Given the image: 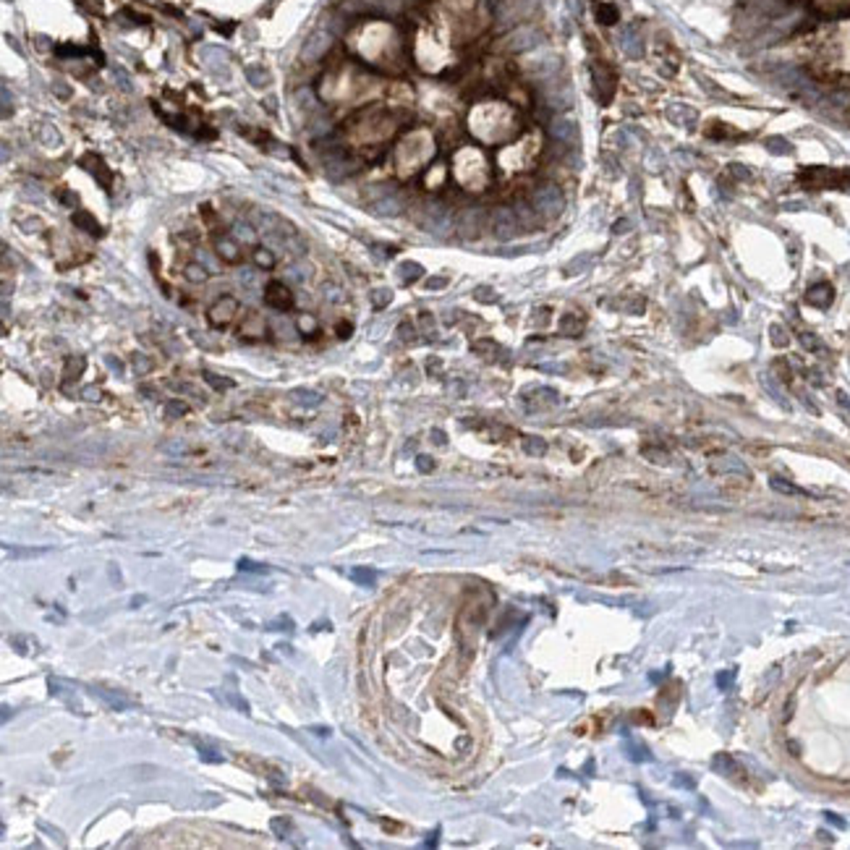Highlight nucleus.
<instances>
[{
    "instance_id": "obj_12",
    "label": "nucleus",
    "mask_w": 850,
    "mask_h": 850,
    "mask_svg": "<svg viewBox=\"0 0 850 850\" xmlns=\"http://www.w3.org/2000/svg\"><path fill=\"white\" fill-rule=\"evenodd\" d=\"M806 299L811 301L814 306H827V304L832 301V288H829V285H816V288L808 291Z\"/></svg>"
},
{
    "instance_id": "obj_40",
    "label": "nucleus",
    "mask_w": 850,
    "mask_h": 850,
    "mask_svg": "<svg viewBox=\"0 0 850 850\" xmlns=\"http://www.w3.org/2000/svg\"><path fill=\"white\" fill-rule=\"evenodd\" d=\"M108 364H110V367H113V369H115V372H120V369H123V367H120V361H115V359H113V356H108Z\"/></svg>"
},
{
    "instance_id": "obj_7",
    "label": "nucleus",
    "mask_w": 850,
    "mask_h": 850,
    "mask_svg": "<svg viewBox=\"0 0 850 850\" xmlns=\"http://www.w3.org/2000/svg\"><path fill=\"white\" fill-rule=\"evenodd\" d=\"M95 696H100L105 704L110 706L113 712H123V709H131V706L137 704V701H134V699H129V696L113 694V691H105V688H95Z\"/></svg>"
},
{
    "instance_id": "obj_3",
    "label": "nucleus",
    "mask_w": 850,
    "mask_h": 850,
    "mask_svg": "<svg viewBox=\"0 0 850 850\" xmlns=\"http://www.w3.org/2000/svg\"><path fill=\"white\" fill-rule=\"evenodd\" d=\"M518 215H515L513 209H507V207H498L495 212H492V231L498 236L500 241H507L513 239L515 233H518Z\"/></svg>"
},
{
    "instance_id": "obj_15",
    "label": "nucleus",
    "mask_w": 850,
    "mask_h": 850,
    "mask_svg": "<svg viewBox=\"0 0 850 850\" xmlns=\"http://www.w3.org/2000/svg\"><path fill=\"white\" fill-rule=\"evenodd\" d=\"M581 327H584V322L575 317V314H565V317L560 319V330H563V335L575 338L578 333H581Z\"/></svg>"
},
{
    "instance_id": "obj_11",
    "label": "nucleus",
    "mask_w": 850,
    "mask_h": 850,
    "mask_svg": "<svg viewBox=\"0 0 850 850\" xmlns=\"http://www.w3.org/2000/svg\"><path fill=\"white\" fill-rule=\"evenodd\" d=\"M348 578H351L353 584H359V586H372L374 584V581H377V573H374V570H372V568H351V570H348Z\"/></svg>"
},
{
    "instance_id": "obj_8",
    "label": "nucleus",
    "mask_w": 850,
    "mask_h": 850,
    "mask_svg": "<svg viewBox=\"0 0 850 850\" xmlns=\"http://www.w3.org/2000/svg\"><path fill=\"white\" fill-rule=\"evenodd\" d=\"M479 223H481L479 209H466L464 215H461V231H464L466 239H471V236H476V233H479V228H481Z\"/></svg>"
},
{
    "instance_id": "obj_35",
    "label": "nucleus",
    "mask_w": 850,
    "mask_h": 850,
    "mask_svg": "<svg viewBox=\"0 0 850 850\" xmlns=\"http://www.w3.org/2000/svg\"><path fill=\"white\" fill-rule=\"evenodd\" d=\"M228 699H231V704H233V706H239V712L249 714V704H246V701H243V699H239V696H236V694H228Z\"/></svg>"
},
{
    "instance_id": "obj_23",
    "label": "nucleus",
    "mask_w": 850,
    "mask_h": 850,
    "mask_svg": "<svg viewBox=\"0 0 850 850\" xmlns=\"http://www.w3.org/2000/svg\"><path fill=\"white\" fill-rule=\"evenodd\" d=\"M186 411H189V406L183 403V401H168V403H165V416H168V419H178V416H183Z\"/></svg>"
},
{
    "instance_id": "obj_31",
    "label": "nucleus",
    "mask_w": 850,
    "mask_h": 850,
    "mask_svg": "<svg viewBox=\"0 0 850 850\" xmlns=\"http://www.w3.org/2000/svg\"><path fill=\"white\" fill-rule=\"evenodd\" d=\"M199 759H202V762H209V764H220V762H223V756H217L212 748H202V746H199Z\"/></svg>"
},
{
    "instance_id": "obj_20",
    "label": "nucleus",
    "mask_w": 850,
    "mask_h": 850,
    "mask_svg": "<svg viewBox=\"0 0 850 850\" xmlns=\"http://www.w3.org/2000/svg\"><path fill=\"white\" fill-rule=\"evenodd\" d=\"M524 450L529 455H544L547 453V442L541 437H524Z\"/></svg>"
},
{
    "instance_id": "obj_39",
    "label": "nucleus",
    "mask_w": 850,
    "mask_h": 850,
    "mask_svg": "<svg viewBox=\"0 0 850 850\" xmlns=\"http://www.w3.org/2000/svg\"><path fill=\"white\" fill-rule=\"evenodd\" d=\"M427 285H430V288H442V285H445V277H432Z\"/></svg>"
},
{
    "instance_id": "obj_32",
    "label": "nucleus",
    "mask_w": 850,
    "mask_h": 850,
    "mask_svg": "<svg viewBox=\"0 0 850 850\" xmlns=\"http://www.w3.org/2000/svg\"><path fill=\"white\" fill-rule=\"evenodd\" d=\"M416 469H419L421 473H430L432 469H435V461H432L430 455H419V458H416Z\"/></svg>"
},
{
    "instance_id": "obj_30",
    "label": "nucleus",
    "mask_w": 850,
    "mask_h": 850,
    "mask_svg": "<svg viewBox=\"0 0 850 850\" xmlns=\"http://www.w3.org/2000/svg\"><path fill=\"white\" fill-rule=\"evenodd\" d=\"M239 568L241 570H249V573H267L265 565H259V563H254V560H249V558H241Z\"/></svg>"
},
{
    "instance_id": "obj_28",
    "label": "nucleus",
    "mask_w": 850,
    "mask_h": 850,
    "mask_svg": "<svg viewBox=\"0 0 850 850\" xmlns=\"http://www.w3.org/2000/svg\"><path fill=\"white\" fill-rule=\"evenodd\" d=\"M473 351L481 353V356H490V353H500V345L492 343V340H479V343H473Z\"/></svg>"
},
{
    "instance_id": "obj_37",
    "label": "nucleus",
    "mask_w": 850,
    "mask_h": 850,
    "mask_svg": "<svg viewBox=\"0 0 850 850\" xmlns=\"http://www.w3.org/2000/svg\"><path fill=\"white\" fill-rule=\"evenodd\" d=\"M81 396H84L86 401H100V387H86Z\"/></svg>"
},
{
    "instance_id": "obj_36",
    "label": "nucleus",
    "mask_w": 850,
    "mask_h": 850,
    "mask_svg": "<svg viewBox=\"0 0 850 850\" xmlns=\"http://www.w3.org/2000/svg\"><path fill=\"white\" fill-rule=\"evenodd\" d=\"M772 487H774V490H780V492H788V495H796V492H798L796 487H791V484H782L780 479H772Z\"/></svg>"
},
{
    "instance_id": "obj_41",
    "label": "nucleus",
    "mask_w": 850,
    "mask_h": 850,
    "mask_svg": "<svg viewBox=\"0 0 850 850\" xmlns=\"http://www.w3.org/2000/svg\"><path fill=\"white\" fill-rule=\"evenodd\" d=\"M432 437H435V442H440V445H445V435H442V432H435Z\"/></svg>"
},
{
    "instance_id": "obj_19",
    "label": "nucleus",
    "mask_w": 850,
    "mask_h": 850,
    "mask_svg": "<svg viewBox=\"0 0 850 850\" xmlns=\"http://www.w3.org/2000/svg\"><path fill=\"white\" fill-rule=\"evenodd\" d=\"M81 372H84V359H81V356H76V359L71 356V359L66 361V374H63V377H66V382H71V379H76Z\"/></svg>"
},
{
    "instance_id": "obj_25",
    "label": "nucleus",
    "mask_w": 850,
    "mask_h": 850,
    "mask_svg": "<svg viewBox=\"0 0 850 850\" xmlns=\"http://www.w3.org/2000/svg\"><path fill=\"white\" fill-rule=\"evenodd\" d=\"M3 550H6L8 558H37V555H45V552H47V550H18V547L11 550V544H3Z\"/></svg>"
},
{
    "instance_id": "obj_24",
    "label": "nucleus",
    "mask_w": 850,
    "mask_h": 850,
    "mask_svg": "<svg viewBox=\"0 0 850 850\" xmlns=\"http://www.w3.org/2000/svg\"><path fill=\"white\" fill-rule=\"evenodd\" d=\"M401 275H403L406 283H413V280H419L421 277V267L416 265V262H406V265L401 267Z\"/></svg>"
},
{
    "instance_id": "obj_27",
    "label": "nucleus",
    "mask_w": 850,
    "mask_h": 850,
    "mask_svg": "<svg viewBox=\"0 0 850 850\" xmlns=\"http://www.w3.org/2000/svg\"><path fill=\"white\" fill-rule=\"evenodd\" d=\"M555 134H558L560 139H565V142H573V126H570L568 120H558V123H555Z\"/></svg>"
},
{
    "instance_id": "obj_4",
    "label": "nucleus",
    "mask_w": 850,
    "mask_h": 850,
    "mask_svg": "<svg viewBox=\"0 0 850 850\" xmlns=\"http://www.w3.org/2000/svg\"><path fill=\"white\" fill-rule=\"evenodd\" d=\"M265 304L267 306H272L277 311H288L293 309V293L291 288L280 280H270L265 285Z\"/></svg>"
},
{
    "instance_id": "obj_29",
    "label": "nucleus",
    "mask_w": 850,
    "mask_h": 850,
    "mask_svg": "<svg viewBox=\"0 0 850 850\" xmlns=\"http://www.w3.org/2000/svg\"><path fill=\"white\" fill-rule=\"evenodd\" d=\"M134 367H137L139 374H147V372H152L155 364H152V359H147L144 353H137V356H134Z\"/></svg>"
},
{
    "instance_id": "obj_34",
    "label": "nucleus",
    "mask_w": 850,
    "mask_h": 850,
    "mask_svg": "<svg viewBox=\"0 0 850 850\" xmlns=\"http://www.w3.org/2000/svg\"><path fill=\"white\" fill-rule=\"evenodd\" d=\"M335 333H338V338H340V340H345V338H351L353 325H351V322H338Z\"/></svg>"
},
{
    "instance_id": "obj_16",
    "label": "nucleus",
    "mask_w": 850,
    "mask_h": 850,
    "mask_svg": "<svg viewBox=\"0 0 850 850\" xmlns=\"http://www.w3.org/2000/svg\"><path fill=\"white\" fill-rule=\"evenodd\" d=\"M202 377H205L207 385L212 387V390H217V393H223V390H231V387H233V379L220 377V374H215V372H205Z\"/></svg>"
},
{
    "instance_id": "obj_9",
    "label": "nucleus",
    "mask_w": 850,
    "mask_h": 850,
    "mask_svg": "<svg viewBox=\"0 0 850 850\" xmlns=\"http://www.w3.org/2000/svg\"><path fill=\"white\" fill-rule=\"evenodd\" d=\"M401 209H403L401 197H379L374 202V212H379V215H398Z\"/></svg>"
},
{
    "instance_id": "obj_10",
    "label": "nucleus",
    "mask_w": 850,
    "mask_h": 850,
    "mask_svg": "<svg viewBox=\"0 0 850 850\" xmlns=\"http://www.w3.org/2000/svg\"><path fill=\"white\" fill-rule=\"evenodd\" d=\"M296 327H299V333L304 338H317V333H319V322L314 314H301V317L296 319Z\"/></svg>"
},
{
    "instance_id": "obj_13",
    "label": "nucleus",
    "mask_w": 850,
    "mask_h": 850,
    "mask_svg": "<svg viewBox=\"0 0 850 850\" xmlns=\"http://www.w3.org/2000/svg\"><path fill=\"white\" fill-rule=\"evenodd\" d=\"M183 275H186V280H189V283H205L207 277H209V272H207L205 265H199V262H189V265L183 267Z\"/></svg>"
},
{
    "instance_id": "obj_1",
    "label": "nucleus",
    "mask_w": 850,
    "mask_h": 850,
    "mask_svg": "<svg viewBox=\"0 0 850 850\" xmlns=\"http://www.w3.org/2000/svg\"><path fill=\"white\" fill-rule=\"evenodd\" d=\"M239 314V299L236 296H220V299L207 309V322L215 330H225Z\"/></svg>"
},
{
    "instance_id": "obj_22",
    "label": "nucleus",
    "mask_w": 850,
    "mask_h": 850,
    "mask_svg": "<svg viewBox=\"0 0 850 850\" xmlns=\"http://www.w3.org/2000/svg\"><path fill=\"white\" fill-rule=\"evenodd\" d=\"M327 45H330V37H327V40H322V37H311L309 47H306V58H319V52H325Z\"/></svg>"
},
{
    "instance_id": "obj_5",
    "label": "nucleus",
    "mask_w": 850,
    "mask_h": 850,
    "mask_svg": "<svg viewBox=\"0 0 850 850\" xmlns=\"http://www.w3.org/2000/svg\"><path fill=\"white\" fill-rule=\"evenodd\" d=\"M265 333H267V325H265V319H262V314H257V311H249L239 330V335L243 338V340H259V338H265Z\"/></svg>"
},
{
    "instance_id": "obj_14",
    "label": "nucleus",
    "mask_w": 850,
    "mask_h": 850,
    "mask_svg": "<svg viewBox=\"0 0 850 850\" xmlns=\"http://www.w3.org/2000/svg\"><path fill=\"white\" fill-rule=\"evenodd\" d=\"M275 262H277L275 254L270 249H265V246H257V249H254V265H257L259 270H272Z\"/></svg>"
},
{
    "instance_id": "obj_17",
    "label": "nucleus",
    "mask_w": 850,
    "mask_h": 850,
    "mask_svg": "<svg viewBox=\"0 0 850 850\" xmlns=\"http://www.w3.org/2000/svg\"><path fill=\"white\" fill-rule=\"evenodd\" d=\"M74 223H76L79 228H84L86 233H92V236L100 233V225L95 223V217L89 215V212H76V215H74Z\"/></svg>"
},
{
    "instance_id": "obj_21",
    "label": "nucleus",
    "mask_w": 850,
    "mask_h": 850,
    "mask_svg": "<svg viewBox=\"0 0 850 850\" xmlns=\"http://www.w3.org/2000/svg\"><path fill=\"white\" fill-rule=\"evenodd\" d=\"M372 306H374V309H385L387 304H390V301H393V293L387 291V288H377V291H372Z\"/></svg>"
},
{
    "instance_id": "obj_33",
    "label": "nucleus",
    "mask_w": 850,
    "mask_h": 850,
    "mask_svg": "<svg viewBox=\"0 0 850 850\" xmlns=\"http://www.w3.org/2000/svg\"><path fill=\"white\" fill-rule=\"evenodd\" d=\"M270 827H272V829H275V832L280 834V837H285V832L291 829V822H283V819H272V822H270Z\"/></svg>"
},
{
    "instance_id": "obj_6",
    "label": "nucleus",
    "mask_w": 850,
    "mask_h": 850,
    "mask_svg": "<svg viewBox=\"0 0 850 850\" xmlns=\"http://www.w3.org/2000/svg\"><path fill=\"white\" fill-rule=\"evenodd\" d=\"M215 251L225 265H239L241 257H243V254H241V243L236 239H228V236L215 241Z\"/></svg>"
},
{
    "instance_id": "obj_18",
    "label": "nucleus",
    "mask_w": 850,
    "mask_h": 850,
    "mask_svg": "<svg viewBox=\"0 0 850 850\" xmlns=\"http://www.w3.org/2000/svg\"><path fill=\"white\" fill-rule=\"evenodd\" d=\"M233 233H236V239L243 241V243H257V231L246 223H236L233 225Z\"/></svg>"
},
{
    "instance_id": "obj_38",
    "label": "nucleus",
    "mask_w": 850,
    "mask_h": 850,
    "mask_svg": "<svg viewBox=\"0 0 850 850\" xmlns=\"http://www.w3.org/2000/svg\"><path fill=\"white\" fill-rule=\"evenodd\" d=\"M473 296H476V299H479V301H495V296H492V291H490V288H479V291L473 293Z\"/></svg>"
},
{
    "instance_id": "obj_2",
    "label": "nucleus",
    "mask_w": 850,
    "mask_h": 850,
    "mask_svg": "<svg viewBox=\"0 0 850 850\" xmlns=\"http://www.w3.org/2000/svg\"><path fill=\"white\" fill-rule=\"evenodd\" d=\"M534 209H539L541 215L547 217H555L563 209V194H560L558 186H552V183H544L539 191H536V197H534Z\"/></svg>"
},
{
    "instance_id": "obj_26",
    "label": "nucleus",
    "mask_w": 850,
    "mask_h": 850,
    "mask_svg": "<svg viewBox=\"0 0 850 850\" xmlns=\"http://www.w3.org/2000/svg\"><path fill=\"white\" fill-rule=\"evenodd\" d=\"M293 398H296L299 403H309V406H317L319 401H322V396H319V393H311V390H296Z\"/></svg>"
}]
</instances>
